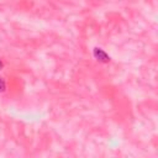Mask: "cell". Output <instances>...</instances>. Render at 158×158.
<instances>
[{
  "label": "cell",
  "instance_id": "3",
  "mask_svg": "<svg viewBox=\"0 0 158 158\" xmlns=\"http://www.w3.org/2000/svg\"><path fill=\"white\" fill-rule=\"evenodd\" d=\"M2 67H4V63H2V60H1V59H0V69H1V68H2Z\"/></svg>",
  "mask_w": 158,
  "mask_h": 158
},
{
  "label": "cell",
  "instance_id": "1",
  "mask_svg": "<svg viewBox=\"0 0 158 158\" xmlns=\"http://www.w3.org/2000/svg\"><path fill=\"white\" fill-rule=\"evenodd\" d=\"M93 56L98 62H101V63H109L110 62V56L100 47H95L93 49Z\"/></svg>",
  "mask_w": 158,
  "mask_h": 158
},
{
  "label": "cell",
  "instance_id": "2",
  "mask_svg": "<svg viewBox=\"0 0 158 158\" xmlns=\"http://www.w3.org/2000/svg\"><path fill=\"white\" fill-rule=\"evenodd\" d=\"M6 90V83L4 80V78L0 77V93H4Z\"/></svg>",
  "mask_w": 158,
  "mask_h": 158
}]
</instances>
